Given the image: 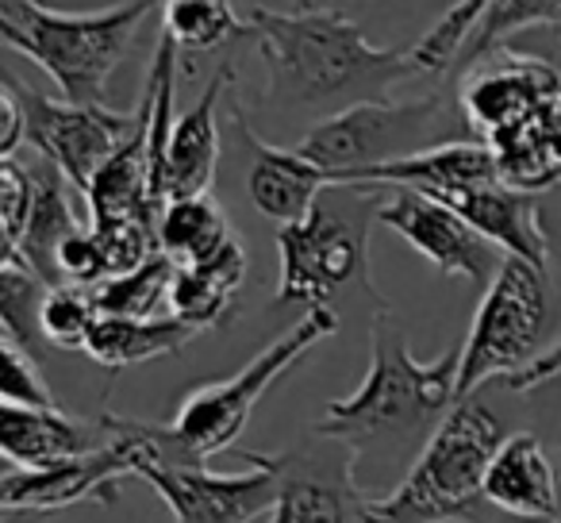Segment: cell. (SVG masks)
<instances>
[{
  "instance_id": "1",
  "label": "cell",
  "mask_w": 561,
  "mask_h": 523,
  "mask_svg": "<svg viewBox=\"0 0 561 523\" xmlns=\"http://www.w3.org/2000/svg\"><path fill=\"white\" fill-rule=\"evenodd\" d=\"M250 39L265 62V109L277 116L328 120L343 109L389 96L420 73L412 47H377L343 12H280L254 4Z\"/></svg>"
},
{
  "instance_id": "2",
  "label": "cell",
  "mask_w": 561,
  "mask_h": 523,
  "mask_svg": "<svg viewBox=\"0 0 561 523\" xmlns=\"http://www.w3.org/2000/svg\"><path fill=\"white\" fill-rule=\"evenodd\" d=\"M369 346L374 362L358 389L343 400H328L312 428L346 439L358 454H366L369 446L420 443L458 400L461 343L443 351L435 362H420L408 346L404 323L397 320L392 305H385L369 320Z\"/></svg>"
},
{
  "instance_id": "3",
  "label": "cell",
  "mask_w": 561,
  "mask_h": 523,
  "mask_svg": "<svg viewBox=\"0 0 561 523\" xmlns=\"http://www.w3.org/2000/svg\"><path fill=\"white\" fill-rule=\"evenodd\" d=\"M504 439V423L481 393L454 400L397 489L377 500V523H538L484 497V474Z\"/></svg>"
},
{
  "instance_id": "4",
  "label": "cell",
  "mask_w": 561,
  "mask_h": 523,
  "mask_svg": "<svg viewBox=\"0 0 561 523\" xmlns=\"http://www.w3.org/2000/svg\"><path fill=\"white\" fill-rule=\"evenodd\" d=\"M162 0H124L96 12L50 9L47 0H0V35L35 62L73 104H112L108 81Z\"/></svg>"
},
{
  "instance_id": "5",
  "label": "cell",
  "mask_w": 561,
  "mask_h": 523,
  "mask_svg": "<svg viewBox=\"0 0 561 523\" xmlns=\"http://www.w3.org/2000/svg\"><path fill=\"white\" fill-rule=\"evenodd\" d=\"M339 201H316L293 224H280L277 242L280 277L277 305H308L328 308L335 293L358 285L377 308L389 300L377 293L374 270H369V227L377 224V201L381 189L374 185H335Z\"/></svg>"
},
{
  "instance_id": "6",
  "label": "cell",
  "mask_w": 561,
  "mask_h": 523,
  "mask_svg": "<svg viewBox=\"0 0 561 523\" xmlns=\"http://www.w3.org/2000/svg\"><path fill=\"white\" fill-rule=\"evenodd\" d=\"M461 127H469L466 112H454L450 101L438 93L412 96V101L381 96V101L354 104L328 120H316L300 135L297 150L323 166L335 178V185H346L351 178L377 170V166L412 158L438 143L466 139Z\"/></svg>"
},
{
  "instance_id": "7",
  "label": "cell",
  "mask_w": 561,
  "mask_h": 523,
  "mask_svg": "<svg viewBox=\"0 0 561 523\" xmlns=\"http://www.w3.org/2000/svg\"><path fill=\"white\" fill-rule=\"evenodd\" d=\"M335 331H339V316L331 308H308L285 336L265 343L242 369H234L224 382H208L188 393L170 423L173 435L181 439V446L196 462H211L216 454L234 451L250 416H254L257 400L289 374V369H297L323 339L335 336Z\"/></svg>"
},
{
  "instance_id": "8",
  "label": "cell",
  "mask_w": 561,
  "mask_h": 523,
  "mask_svg": "<svg viewBox=\"0 0 561 523\" xmlns=\"http://www.w3.org/2000/svg\"><path fill=\"white\" fill-rule=\"evenodd\" d=\"M546 323H550L546 270L507 254L500 274L481 293V305L461 343L458 400L530 366L542 354Z\"/></svg>"
},
{
  "instance_id": "9",
  "label": "cell",
  "mask_w": 561,
  "mask_h": 523,
  "mask_svg": "<svg viewBox=\"0 0 561 523\" xmlns=\"http://www.w3.org/2000/svg\"><path fill=\"white\" fill-rule=\"evenodd\" d=\"M270 462L277 469L270 523H377V500L358 485L362 454L346 439L312 428Z\"/></svg>"
},
{
  "instance_id": "10",
  "label": "cell",
  "mask_w": 561,
  "mask_h": 523,
  "mask_svg": "<svg viewBox=\"0 0 561 523\" xmlns=\"http://www.w3.org/2000/svg\"><path fill=\"white\" fill-rule=\"evenodd\" d=\"M12 93L20 96L27 116V147L35 155L50 158L66 178L73 181L81 196L93 185L101 166L127 143V135L139 124V104L131 112H119L112 104H73L55 101L39 89L24 86L16 78H4Z\"/></svg>"
},
{
  "instance_id": "11",
  "label": "cell",
  "mask_w": 561,
  "mask_h": 523,
  "mask_svg": "<svg viewBox=\"0 0 561 523\" xmlns=\"http://www.w3.org/2000/svg\"><path fill=\"white\" fill-rule=\"evenodd\" d=\"M381 189L377 201V224L397 231L415 254H423L443 277H461L473 289H489L492 277L504 266V250L481 235L461 212L420 189L404 185H374Z\"/></svg>"
},
{
  "instance_id": "12",
  "label": "cell",
  "mask_w": 561,
  "mask_h": 523,
  "mask_svg": "<svg viewBox=\"0 0 561 523\" xmlns=\"http://www.w3.org/2000/svg\"><path fill=\"white\" fill-rule=\"evenodd\" d=\"M250 469L216 474L208 462H170V466H142L139 481L162 497L173 512V523H254L277 504V469L270 454L242 451Z\"/></svg>"
},
{
  "instance_id": "13",
  "label": "cell",
  "mask_w": 561,
  "mask_h": 523,
  "mask_svg": "<svg viewBox=\"0 0 561 523\" xmlns=\"http://www.w3.org/2000/svg\"><path fill=\"white\" fill-rule=\"evenodd\" d=\"M104 428V443L78 458L55 462V466L39 469H20L9 466L0 477V504L16 508H47V512H62L73 504H116L119 485L135 477V451L108 420L104 412L96 416Z\"/></svg>"
},
{
  "instance_id": "14",
  "label": "cell",
  "mask_w": 561,
  "mask_h": 523,
  "mask_svg": "<svg viewBox=\"0 0 561 523\" xmlns=\"http://www.w3.org/2000/svg\"><path fill=\"white\" fill-rule=\"evenodd\" d=\"M231 124L239 132V143L247 150V193L254 201V208L273 224H293L300 219L316 201L323 196V189L335 185L323 166H316L308 155H300L297 147H277L265 143L257 135V127L250 124L242 101H231Z\"/></svg>"
},
{
  "instance_id": "15",
  "label": "cell",
  "mask_w": 561,
  "mask_h": 523,
  "mask_svg": "<svg viewBox=\"0 0 561 523\" xmlns=\"http://www.w3.org/2000/svg\"><path fill=\"white\" fill-rule=\"evenodd\" d=\"M408 189V185H404ZM435 201L450 204L454 212L469 219L481 235H489L504 254L523 258L530 266L550 270L553 242L546 235L542 224V204L535 193L512 185L507 178L484 181V185H466V189H438L427 193Z\"/></svg>"
},
{
  "instance_id": "16",
  "label": "cell",
  "mask_w": 561,
  "mask_h": 523,
  "mask_svg": "<svg viewBox=\"0 0 561 523\" xmlns=\"http://www.w3.org/2000/svg\"><path fill=\"white\" fill-rule=\"evenodd\" d=\"M101 443V420H78L62 405H9V400H0V454L9 466H55V462L96 451Z\"/></svg>"
},
{
  "instance_id": "17",
  "label": "cell",
  "mask_w": 561,
  "mask_h": 523,
  "mask_svg": "<svg viewBox=\"0 0 561 523\" xmlns=\"http://www.w3.org/2000/svg\"><path fill=\"white\" fill-rule=\"evenodd\" d=\"M484 497L523 520L553 523L561 515V477L553 474L535 431H512L492 454L484 474Z\"/></svg>"
},
{
  "instance_id": "18",
  "label": "cell",
  "mask_w": 561,
  "mask_h": 523,
  "mask_svg": "<svg viewBox=\"0 0 561 523\" xmlns=\"http://www.w3.org/2000/svg\"><path fill=\"white\" fill-rule=\"evenodd\" d=\"M231 86H234V66L224 62L211 73V81L204 86V93L196 96L193 109L178 116L170 147H165V201H173V196L211 193V181H216V166H219L216 109Z\"/></svg>"
},
{
  "instance_id": "19",
  "label": "cell",
  "mask_w": 561,
  "mask_h": 523,
  "mask_svg": "<svg viewBox=\"0 0 561 523\" xmlns=\"http://www.w3.org/2000/svg\"><path fill=\"white\" fill-rule=\"evenodd\" d=\"M247 270H250V254L239 242V235H234L216 254L178 266L165 305H170V312L178 316V320L193 323V328H201V331L216 328V323H227L234 305H239L242 285H247Z\"/></svg>"
},
{
  "instance_id": "20",
  "label": "cell",
  "mask_w": 561,
  "mask_h": 523,
  "mask_svg": "<svg viewBox=\"0 0 561 523\" xmlns=\"http://www.w3.org/2000/svg\"><path fill=\"white\" fill-rule=\"evenodd\" d=\"M27 166H32V178H35V201H32V216H27L24 242H20L12 262L32 266L47 285H62L58 250H62V242L70 239L73 231L85 227L70 196L73 181L43 155H35V162H27ZM4 262H9V258H4Z\"/></svg>"
},
{
  "instance_id": "21",
  "label": "cell",
  "mask_w": 561,
  "mask_h": 523,
  "mask_svg": "<svg viewBox=\"0 0 561 523\" xmlns=\"http://www.w3.org/2000/svg\"><path fill=\"white\" fill-rule=\"evenodd\" d=\"M201 328L178 316H101L85 343V354L104 369H131L154 359H173L185 351Z\"/></svg>"
},
{
  "instance_id": "22",
  "label": "cell",
  "mask_w": 561,
  "mask_h": 523,
  "mask_svg": "<svg viewBox=\"0 0 561 523\" xmlns=\"http://www.w3.org/2000/svg\"><path fill=\"white\" fill-rule=\"evenodd\" d=\"M231 239L234 231L227 224V212L211 193L173 196V201L162 204V216H158V250L170 254L178 266L216 254Z\"/></svg>"
},
{
  "instance_id": "23",
  "label": "cell",
  "mask_w": 561,
  "mask_h": 523,
  "mask_svg": "<svg viewBox=\"0 0 561 523\" xmlns=\"http://www.w3.org/2000/svg\"><path fill=\"white\" fill-rule=\"evenodd\" d=\"M162 32L181 50H216L231 39H247L250 20L234 12L231 0H162Z\"/></svg>"
},
{
  "instance_id": "24",
  "label": "cell",
  "mask_w": 561,
  "mask_h": 523,
  "mask_svg": "<svg viewBox=\"0 0 561 523\" xmlns=\"http://www.w3.org/2000/svg\"><path fill=\"white\" fill-rule=\"evenodd\" d=\"M530 27H561V0H489V9L466 35L454 66L469 70L477 58L504 47L512 35H523Z\"/></svg>"
},
{
  "instance_id": "25",
  "label": "cell",
  "mask_w": 561,
  "mask_h": 523,
  "mask_svg": "<svg viewBox=\"0 0 561 523\" xmlns=\"http://www.w3.org/2000/svg\"><path fill=\"white\" fill-rule=\"evenodd\" d=\"M173 274H178V262L154 250L142 266L93 285L96 308H101V316H154V308L170 300Z\"/></svg>"
},
{
  "instance_id": "26",
  "label": "cell",
  "mask_w": 561,
  "mask_h": 523,
  "mask_svg": "<svg viewBox=\"0 0 561 523\" xmlns=\"http://www.w3.org/2000/svg\"><path fill=\"white\" fill-rule=\"evenodd\" d=\"M96 320H101V308H96L93 289H85V285H73V282L50 285L47 297H43L39 308L43 343L62 346V351H85Z\"/></svg>"
},
{
  "instance_id": "27",
  "label": "cell",
  "mask_w": 561,
  "mask_h": 523,
  "mask_svg": "<svg viewBox=\"0 0 561 523\" xmlns=\"http://www.w3.org/2000/svg\"><path fill=\"white\" fill-rule=\"evenodd\" d=\"M50 285L35 274L24 262H4L0 266V336L16 339L27 351L35 346V339H43L39 331V308Z\"/></svg>"
},
{
  "instance_id": "28",
  "label": "cell",
  "mask_w": 561,
  "mask_h": 523,
  "mask_svg": "<svg viewBox=\"0 0 561 523\" xmlns=\"http://www.w3.org/2000/svg\"><path fill=\"white\" fill-rule=\"evenodd\" d=\"M484 9H489V0H458L454 9H446L443 16H438V24L427 27V32L412 43V58H415V66H420V73L438 78L443 70H450L461 43L473 32V24L481 20Z\"/></svg>"
},
{
  "instance_id": "29",
  "label": "cell",
  "mask_w": 561,
  "mask_h": 523,
  "mask_svg": "<svg viewBox=\"0 0 561 523\" xmlns=\"http://www.w3.org/2000/svg\"><path fill=\"white\" fill-rule=\"evenodd\" d=\"M32 201H35L32 166L20 162L16 155L0 158V235H4V258H16L20 242H24Z\"/></svg>"
},
{
  "instance_id": "30",
  "label": "cell",
  "mask_w": 561,
  "mask_h": 523,
  "mask_svg": "<svg viewBox=\"0 0 561 523\" xmlns=\"http://www.w3.org/2000/svg\"><path fill=\"white\" fill-rule=\"evenodd\" d=\"M0 343H4V382H0V397L9 400V405H58V397L50 393L35 354L9 336H0Z\"/></svg>"
},
{
  "instance_id": "31",
  "label": "cell",
  "mask_w": 561,
  "mask_h": 523,
  "mask_svg": "<svg viewBox=\"0 0 561 523\" xmlns=\"http://www.w3.org/2000/svg\"><path fill=\"white\" fill-rule=\"evenodd\" d=\"M553 377H561V339L553 346H546L542 354H538L530 366H523L519 374H512L507 382H500L504 389H512V393H535V389H542L546 382H553Z\"/></svg>"
},
{
  "instance_id": "32",
  "label": "cell",
  "mask_w": 561,
  "mask_h": 523,
  "mask_svg": "<svg viewBox=\"0 0 561 523\" xmlns=\"http://www.w3.org/2000/svg\"><path fill=\"white\" fill-rule=\"evenodd\" d=\"M366 4H374V0H273V4H265V9H280V12H343V16H351V12L366 9Z\"/></svg>"
},
{
  "instance_id": "33",
  "label": "cell",
  "mask_w": 561,
  "mask_h": 523,
  "mask_svg": "<svg viewBox=\"0 0 561 523\" xmlns=\"http://www.w3.org/2000/svg\"><path fill=\"white\" fill-rule=\"evenodd\" d=\"M58 512L47 508H16V504H0V523H50Z\"/></svg>"
}]
</instances>
